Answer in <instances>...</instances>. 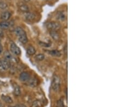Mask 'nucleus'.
Wrapping results in <instances>:
<instances>
[{"label": "nucleus", "mask_w": 121, "mask_h": 107, "mask_svg": "<svg viewBox=\"0 0 121 107\" xmlns=\"http://www.w3.org/2000/svg\"><path fill=\"white\" fill-rule=\"evenodd\" d=\"M67 15L64 11H59L56 15V18L60 21H64L66 19Z\"/></svg>", "instance_id": "6e6552de"}, {"label": "nucleus", "mask_w": 121, "mask_h": 107, "mask_svg": "<svg viewBox=\"0 0 121 107\" xmlns=\"http://www.w3.org/2000/svg\"><path fill=\"white\" fill-rule=\"evenodd\" d=\"M14 107H26V106L24 104H18L16 105Z\"/></svg>", "instance_id": "4be33fe9"}, {"label": "nucleus", "mask_w": 121, "mask_h": 107, "mask_svg": "<svg viewBox=\"0 0 121 107\" xmlns=\"http://www.w3.org/2000/svg\"><path fill=\"white\" fill-rule=\"evenodd\" d=\"M8 7V5L4 2H0V9H5Z\"/></svg>", "instance_id": "aec40b11"}, {"label": "nucleus", "mask_w": 121, "mask_h": 107, "mask_svg": "<svg viewBox=\"0 0 121 107\" xmlns=\"http://www.w3.org/2000/svg\"><path fill=\"white\" fill-rule=\"evenodd\" d=\"M10 51L13 55H19L21 54V51L19 48L15 43H11L10 44Z\"/></svg>", "instance_id": "39448f33"}, {"label": "nucleus", "mask_w": 121, "mask_h": 107, "mask_svg": "<svg viewBox=\"0 0 121 107\" xmlns=\"http://www.w3.org/2000/svg\"><path fill=\"white\" fill-rule=\"evenodd\" d=\"M19 10L22 12L26 13L29 12V7L26 5H23L19 7Z\"/></svg>", "instance_id": "f3484780"}, {"label": "nucleus", "mask_w": 121, "mask_h": 107, "mask_svg": "<svg viewBox=\"0 0 121 107\" xmlns=\"http://www.w3.org/2000/svg\"><path fill=\"white\" fill-rule=\"evenodd\" d=\"M50 34L53 40L57 41L59 39V35L56 32V31H51Z\"/></svg>", "instance_id": "4468645a"}, {"label": "nucleus", "mask_w": 121, "mask_h": 107, "mask_svg": "<svg viewBox=\"0 0 121 107\" xmlns=\"http://www.w3.org/2000/svg\"><path fill=\"white\" fill-rule=\"evenodd\" d=\"M46 28L51 31H56L60 29V24L55 22H49L46 24Z\"/></svg>", "instance_id": "20e7f679"}, {"label": "nucleus", "mask_w": 121, "mask_h": 107, "mask_svg": "<svg viewBox=\"0 0 121 107\" xmlns=\"http://www.w3.org/2000/svg\"><path fill=\"white\" fill-rule=\"evenodd\" d=\"M0 107H4L3 104L2 103H1V102H0Z\"/></svg>", "instance_id": "393cba45"}, {"label": "nucleus", "mask_w": 121, "mask_h": 107, "mask_svg": "<svg viewBox=\"0 0 121 107\" xmlns=\"http://www.w3.org/2000/svg\"><path fill=\"white\" fill-rule=\"evenodd\" d=\"M10 63L5 58L0 59V71H4L10 68Z\"/></svg>", "instance_id": "7ed1b4c3"}, {"label": "nucleus", "mask_w": 121, "mask_h": 107, "mask_svg": "<svg viewBox=\"0 0 121 107\" xmlns=\"http://www.w3.org/2000/svg\"><path fill=\"white\" fill-rule=\"evenodd\" d=\"M11 16V13L9 12V11H4V12H3L1 14V19H2L3 21H8L10 18Z\"/></svg>", "instance_id": "1a4fd4ad"}, {"label": "nucleus", "mask_w": 121, "mask_h": 107, "mask_svg": "<svg viewBox=\"0 0 121 107\" xmlns=\"http://www.w3.org/2000/svg\"><path fill=\"white\" fill-rule=\"evenodd\" d=\"M15 33L18 36V40L22 43L26 44L28 41L26 33L21 27H17L15 29Z\"/></svg>", "instance_id": "f257e3e1"}, {"label": "nucleus", "mask_w": 121, "mask_h": 107, "mask_svg": "<svg viewBox=\"0 0 121 107\" xmlns=\"http://www.w3.org/2000/svg\"><path fill=\"white\" fill-rule=\"evenodd\" d=\"M25 1H26V2H28V1H30V0H25Z\"/></svg>", "instance_id": "a878e982"}, {"label": "nucleus", "mask_w": 121, "mask_h": 107, "mask_svg": "<svg viewBox=\"0 0 121 107\" xmlns=\"http://www.w3.org/2000/svg\"><path fill=\"white\" fill-rule=\"evenodd\" d=\"M25 17L27 20L29 21H32L34 20L35 18V15L34 14L31 13H26L25 15Z\"/></svg>", "instance_id": "2eb2a0df"}, {"label": "nucleus", "mask_w": 121, "mask_h": 107, "mask_svg": "<svg viewBox=\"0 0 121 107\" xmlns=\"http://www.w3.org/2000/svg\"><path fill=\"white\" fill-rule=\"evenodd\" d=\"M30 78V74L27 72H22L19 75V79L22 82L28 81Z\"/></svg>", "instance_id": "0eeeda50"}, {"label": "nucleus", "mask_w": 121, "mask_h": 107, "mask_svg": "<svg viewBox=\"0 0 121 107\" xmlns=\"http://www.w3.org/2000/svg\"><path fill=\"white\" fill-rule=\"evenodd\" d=\"M26 52L29 55H33L36 53V49L32 46H29L26 49Z\"/></svg>", "instance_id": "f8f14e48"}, {"label": "nucleus", "mask_w": 121, "mask_h": 107, "mask_svg": "<svg viewBox=\"0 0 121 107\" xmlns=\"http://www.w3.org/2000/svg\"><path fill=\"white\" fill-rule=\"evenodd\" d=\"M38 103L37 101H36V102H35L34 103H33L32 107H38Z\"/></svg>", "instance_id": "5701e85b"}, {"label": "nucleus", "mask_w": 121, "mask_h": 107, "mask_svg": "<svg viewBox=\"0 0 121 107\" xmlns=\"http://www.w3.org/2000/svg\"><path fill=\"white\" fill-rule=\"evenodd\" d=\"M60 83H61V81H60V78L57 76H54L52 79L51 84L52 89L55 91L59 90L60 87Z\"/></svg>", "instance_id": "f03ea898"}, {"label": "nucleus", "mask_w": 121, "mask_h": 107, "mask_svg": "<svg viewBox=\"0 0 121 107\" xmlns=\"http://www.w3.org/2000/svg\"><path fill=\"white\" fill-rule=\"evenodd\" d=\"M2 51H3V47L1 44H0V54L2 53Z\"/></svg>", "instance_id": "b1692460"}, {"label": "nucleus", "mask_w": 121, "mask_h": 107, "mask_svg": "<svg viewBox=\"0 0 121 107\" xmlns=\"http://www.w3.org/2000/svg\"><path fill=\"white\" fill-rule=\"evenodd\" d=\"M13 93L16 96H18L21 94V90L19 87L17 85H15L14 86V89H13Z\"/></svg>", "instance_id": "dca6fc26"}, {"label": "nucleus", "mask_w": 121, "mask_h": 107, "mask_svg": "<svg viewBox=\"0 0 121 107\" xmlns=\"http://www.w3.org/2000/svg\"><path fill=\"white\" fill-rule=\"evenodd\" d=\"M29 84L30 85V86L32 87H36V85L38 84V81L36 79H35L34 77L32 78H30L29 80L28 81Z\"/></svg>", "instance_id": "9b49d317"}, {"label": "nucleus", "mask_w": 121, "mask_h": 107, "mask_svg": "<svg viewBox=\"0 0 121 107\" xmlns=\"http://www.w3.org/2000/svg\"><path fill=\"white\" fill-rule=\"evenodd\" d=\"M64 104L63 101H62L61 99H60L59 101H58L57 102V107H64Z\"/></svg>", "instance_id": "412c9836"}, {"label": "nucleus", "mask_w": 121, "mask_h": 107, "mask_svg": "<svg viewBox=\"0 0 121 107\" xmlns=\"http://www.w3.org/2000/svg\"><path fill=\"white\" fill-rule=\"evenodd\" d=\"M10 23L8 21H3L0 22V28L2 29H7L9 28Z\"/></svg>", "instance_id": "9d476101"}, {"label": "nucleus", "mask_w": 121, "mask_h": 107, "mask_svg": "<svg viewBox=\"0 0 121 107\" xmlns=\"http://www.w3.org/2000/svg\"><path fill=\"white\" fill-rule=\"evenodd\" d=\"M4 57L5 59H6L9 62H16L17 60L15 57L11 55L8 51H5L4 54Z\"/></svg>", "instance_id": "423d86ee"}, {"label": "nucleus", "mask_w": 121, "mask_h": 107, "mask_svg": "<svg viewBox=\"0 0 121 107\" xmlns=\"http://www.w3.org/2000/svg\"><path fill=\"white\" fill-rule=\"evenodd\" d=\"M35 58H36V60L37 61H43V60L44 58H45V55H44V54H38V55H37L36 56V57H35Z\"/></svg>", "instance_id": "a211bd4d"}, {"label": "nucleus", "mask_w": 121, "mask_h": 107, "mask_svg": "<svg viewBox=\"0 0 121 107\" xmlns=\"http://www.w3.org/2000/svg\"><path fill=\"white\" fill-rule=\"evenodd\" d=\"M1 98H2V100L4 102L10 104V103H12L13 102L12 98L9 96H6V95H2Z\"/></svg>", "instance_id": "ddd939ff"}, {"label": "nucleus", "mask_w": 121, "mask_h": 107, "mask_svg": "<svg viewBox=\"0 0 121 107\" xmlns=\"http://www.w3.org/2000/svg\"><path fill=\"white\" fill-rule=\"evenodd\" d=\"M50 54L54 56H56V57H59V56H61L60 52L58 51V50H52V51H50Z\"/></svg>", "instance_id": "6ab92c4d"}]
</instances>
